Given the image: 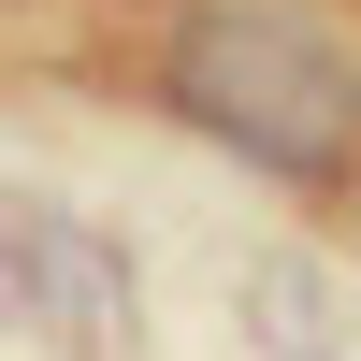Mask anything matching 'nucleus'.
Wrapping results in <instances>:
<instances>
[{
    "mask_svg": "<svg viewBox=\"0 0 361 361\" xmlns=\"http://www.w3.org/2000/svg\"><path fill=\"white\" fill-rule=\"evenodd\" d=\"M159 102L275 188L361 173V44L304 0H188L159 44Z\"/></svg>",
    "mask_w": 361,
    "mask_h": 361,
    "instance_id": "f257e3e1",
    "label": "nucleus"
},
{
    "mask_svg": "<svg viewBox=\"0 0 361 361\" xmlns=\"http://www.w3.org/2000/svg\"><path fill=\"white\" fill-rule=\"evenodd\" d=\"M87 289H102V246L58 231L44 202H0V304L15 318H87Z\"/></svg>",
    "mask_w": 361,
    "mask_h": 361,
    "instance_id": "f03ea898",
    "label": "nucleus"
}]
</instances>
